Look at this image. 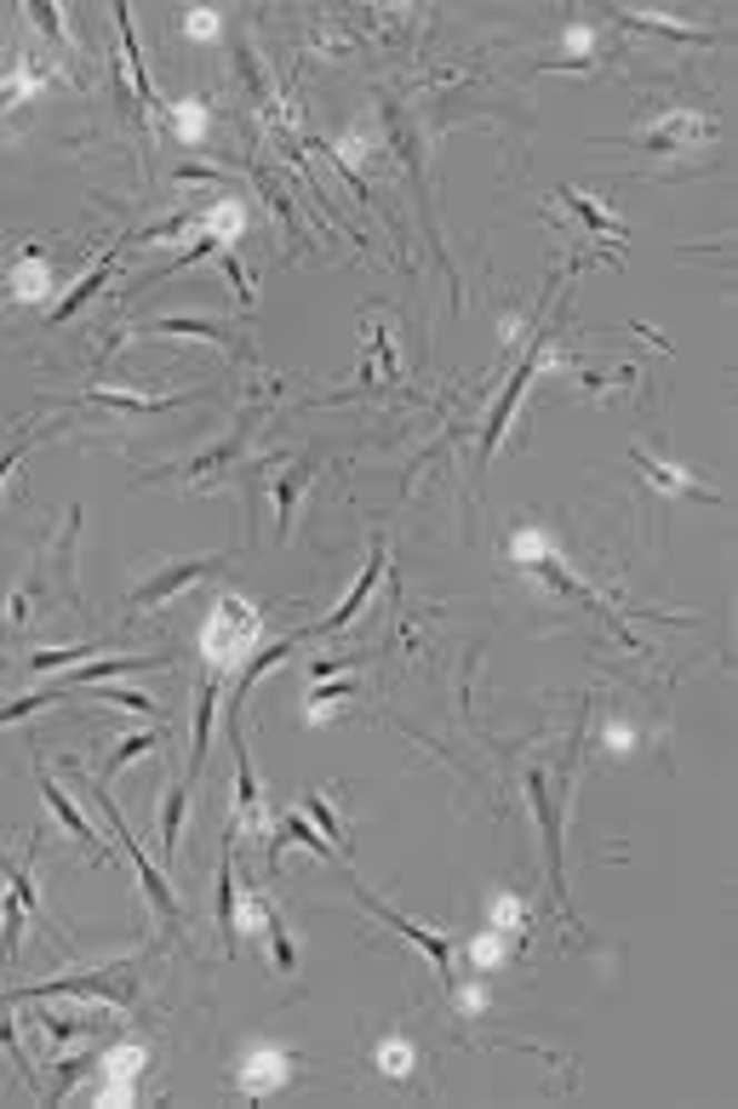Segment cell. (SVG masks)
Segmentation results:
<instances>
[{"label": "cell", "mask_w": 738, "mask_h": 1109, "mask_svg": "<svg viewBox=\"0 0 738 1109\" xmlns=\"http://www.w3.org/2000/svg\"><path fill=\"white\" fill-rule=\"evenodd\" d=\"M258 636H263V612H258L247 596H223V601L212 607L207 629H201L207 663H212V669H236V663H247V652L258 647Z\"/></svg>", "instance_id": "6da1fadb"}, {"label": "cell", "mask_w": 738, "mask_h": 1109, "mask_svg": "<svg viewBox=\"0 0 738 1109\" xmlns=\"http://www.w3.org/2000/svg\"><path fill=\"white\" fill-rule=\"evenodd\" d=\"M229 1076H236L241 1098H269V1092H281L292 1081V1052L276 1047V1041H247Z\"/></svg>", "instance_id": "7a4b0ae2"}, {"label": "cell", "mask_w": 738, "mask_h": 1109, "mask_svg": "<svg viewBox=\"0 0 738 1109\" xmlns=\"http://www.w3.org/2000/svg\"><path fill=\"white\" fill-rule=\"evenodd\" d=\"M630 458H636V469L647 474V481L658 487V492H670V498H698V503H721V492L716 487H705L692 469H681V463H670V458H658V452H647V447H630Z\"/></svg>", "instance_id": "3957f363"}, {"label": "cell", "mask_w": 738, "mask_h": 1109, "mask_svg": "<svg viewBox=\"0 0 738 1109\" xmlns=\"http://www.w3.org/2000/svg\"><path fill=\"white\" fill-rule=\"evenodd\" d=\"M710 138H716V121L705 109H670L641 132L647 149H692V143H710Z\"/></svg>", "instance_id": "277c9868"}, {"label": "cell", "mask_w": 738, "mask_h": 1109, "mask_svg": "<svg viewBox=\"0 0 738 1109\" xmlns=\"http://www.w3.org/2000/svg\"><path fill=\"white\" fill-rule=\"evenodd\" d=\"M98 1098L103 1103H132V1087H138V1076H143V1047H114V1052H103L98 1063Z\"/></svg>", "instance_id": "5b68a950"}, {"label": "cell", "mask_w": 738, "mask_h": 1109, "mask_svg": "<svg viewBox=\"0 0 738 1109\" xmlns=\"http://www.w3.org/2000/svg\"><path fill=\"white\" fill-rule=\"evenodd\" d=\"M361 903H367V909H372V916H378V921H390V927H396V932H401V938H412V943H418V949H423V956H430V961H436V972H441V983H452V943H447V938H441V932H423V927H412V921H407V916H396V909H390V903H378V898H372V892H361Z\"/></svg>", "instance_id": "8992f818"}, {"label": "cell", "mask_w": 738, "mask_h": 1109, "mask_svg": "<svg viewBox=\"0 0 738 1109\" xmlns=\"http://www.w3.org/2000/svg\"><path fill=\"white\" fill-rule=\"evenodd\" d=\"M196 234H207V241H218L229 252L247 234V207L236 201V194H218L207 212H196Z\"/></svg>", "instance_id": "52a82bcc"}, {"label": "cell", "mask_w": 738, "mask_h": 1109, "mask_svg": "<svg viewBox=\"0 0 738 1109\" xmlns=\"http://www.w3.org/2000/svg\"><path fill=\"white\" fill-rule=\"evenodd\" d=\"M212 567H218L212 554H207V561H183V567H167L161 578H149V583H138V589H132V607H161L167 596H178V589L201 583V578H207Z\"/></svg>", "instance_id": "ba28073f"}, {"label": "cell", "mask_w": 738, "mask_h": 1109, "mask_svg": "<svg viewBox=\"0 0 738 1109\" xmlns=\"http://www.w3.org/2000/svg\"><path fill=\"white\" fill-rule=\"evenodd\" d=\"M92 796H98V801H103V812H109V829H114V836H121V847H127V852H132V858H138V876H143V887H149V898H154V909H161V916H178V903H172V892H167V881H161V876H154V869H149V863H143V852H138V836H132V829H127V823H121V812H114V807H109V796H103V783H92Z\"/></svg>", "instance_id": "9c48e42d"}, {"label": "cell", "mask_w": 738, "mask_h": 1109, "mask_svg": "<svg viewBox=\"0 0 738 1109\" xmlns=\"http://www.w3.org/2000/svg\"><path fill=\"white\" fill-rule=\"evenodd\" d=\"M47 292H52V263H47V252L23 247L18 263H12V298H18V303H41Z\"/></svg>", "instance_id": "30bf717a"}, {"label": "cell", "mask_w": 738, "mask_h": 1109, "mask_svg": "<svg viewBox=\"0 0 738 1109\" xmlns=\"http://www.w3.org/2000/svg\"><path fill=\"white\" fill-rule=\"evenodd\" d=\"M378 572H383V549H372V561H367V572L356 578V589H349V601L327 618V623H316V629H327V636H332V629H343L349 618H356L361 607H367V596H372V583H378Z\"/></svg>", "instance_id": "8fae6325"}, {"label": "cell", "mask_w": 738, "mask_h": 1109, "mask_svg": "<svg viewBox=\"0 0 738 1109\" xmlns=\"http://www.w3.org/2000/svg\"><path fill=\"white\" fill-rule=\"evenodd\" d=\"M532 367H538V349L527 354V361L516 367V378H510V389H503V401L492 407V423H487V452L498 447V434H503V423H510V412H516V401H521V389H527V378H532Z\"/></svg>", "instance_id": "7c38bea8"}, {"label": "cell", "mask_w": 738, "mask_h": 1109, "mask_svg": "<svg viewBox=\"0 0 738 1109\" xmlns=\"http://www.w3.org/2000/svg\"><path fill=\"white\" fill-rule=\"evenodd\" d=\"M510 561H521V567L556 561V538L543 532V527H516V532H510Z\"/></svg>", "instance_id": "4fadbf2b"}, {"label": "cell", "mask_w": 738, "mask_h": 1109, "mask_svg": "<svg viewBox=\"0 0 738 1109\" xmlns=\"http://www.w3.org/2000/svg\"><path fill=\"white\" fill-rule=\"evenodd\" d=\"M372 1058H378V1076H390V1081H407L412 1069H418V1047L407 1036H383Z\"/></svg>", "instance_id": "5bb4252c"}, {"label": "cell", "mask_w": 738, "mask_h": 1109, "mask_svg": "<svg viewBox=\"0 0 738 1109\" xmlns=\"http://www.w3.org/2000/svg\"><path fill=\"white\" fill-rule=\"evenodd\" d=\"M29 92H47V69H34L29 58H12V74H7V81H0V109L23 103Z\"/></svg>", "instance_id": "9a60e30c"}, {"label": "cell", "mask_w": 738, "mask_h": 1109, "mask_svg": "<svg viewBox=\"0 0 738 1109\" xmlns=\"http://www.w3.org/2000/svg\"><path fill=\"white\" fill-rule=\"evenodd\" d=\"M212 716H218V681H207V687H201V698H196V749H189V778H196V772H201V761H207Z\"/></svg>", "instance_id": "2e32d148"}, {"label": "cell", "mask_w": 738, "mask_h": 1109, "mask_svg": "<svg viewBox=\"0 0 738 1109\" xmlns=\"http://www.w3.org/2000/svg\"><path fill=\"white\" fill-rule=\"evenodd\" d=\"M41 796L52 801V812H58V818H63V823L74 829V836H81V841H87V847H92V852L103 858V841H98V829H92V823H87L81 812H74V807H69V796H63V789H58V783H52L47 772H41Z\"/></svg>", "instance_id": "e0dca14e"}, {"label": "cell", "mask_w": 738, "mask_h": 1109, "mask_svg": "<svg viewBox=\"0 0 738 1109\" xmlns=\"http://www.w3.org/2000/svg\"><path fill=\"white\" fill-rule=\"evenodd\" d=\"M487 927L521 932V927H527V898H521V892H492V898H487Z\"/></svg>", "instance_id": "ac0fdd59"}, {"label": "cell", "mask_w": 738, "mask_h": 1109, "mask_svg": "<svg viewBox=\"0 0 738 1109\" xmlns=\"http://www.w3.org/2000/svg\"><path fill=\"white\" fill-rule=\"evenodd\" d=\"M503 956H510V932L487 927V932H476V938H470V967H476V972H492V967H503Z\"/></svg>", "instance_id": "d6986e66"}, {"label": "cell", "mask_w": 738, "mask_h": 1109, "mask_svg": "<svg viewBox=\"0 0 738 1109\" xmlns=\"http://www.w3.org/2000/svg\"><path fill=\"white\" fill-rule=\"evenodd\" d=\"M172 121H178V138H183V143H201V138H207V121H212V109H207V98H178Z\"/></svg>", "instance_id": "ffe728a7"}, {"label": "cell", "mask_w": 738, "mask_h": 1109, "mask_svg": "<svg viewBox=\"0 0 738 1109\" xmlns=\"http://www.w3.org/2000/svg\"><path fill=\"white\" fill-rule=\"evenodd\" d=\"M109 269H114V252H103V258L92 263V274H87V281L74 287V292H69V298H63L58 309H52V321H69V314H74V309H81V303H87V298H92V292L103 287V274H109Z\"/></svg>", "instance_id": "44dd1931"}, {"label": "cell", "mask_w": 738, "mask_h": 1109, "mask_svg": "<svg viewBox=\"0 0 738 1109\" xmlns=\"http://www.w3.org/2000/svg\"><path fill=\"white\" fill-rule=\"evenodd\" d=\"M143 332H178V338H207V343H229V327H218V321H183V314H178V321H149Z\"/></svg>", "instance_id": "7402d4cb"}, {"label": "cell", "mask_w": 738, "mask_h": 1109, "mask_svg": "<svg viewBox=\"0 0 738 1109\" xmlns=\"http://www.w3.org/2000/svg\"><path fill=\"white\" fill-rule=\"evenodd\" d=\"M236 903H241V887H236V869H229V858H223V887H218V921H223V938H229V949H236V938H241V927H236Z\"/></svg>", "instance_id": "603a6c76"}, {"label": "cell", "mask_w": 738, "mask_h": 1109, "mask_svg": "<svg viewBox=\"0 0 738 1109\" xmlns=\"http://www.w3.org/2000/svg\"><path fill=\"white\" fill-rule=\"evenodd\" d=\"M349 692H356L349 681H327V687H316V692H309V703H303V721H327L338 703H349Z\"/></svg>", "instance_id": "cb8c5ba5"}, {"label": "cell", "mask_w": 738, "mask_h": 1109, "mask_svg": "<svg viewBox=\"0 0 738 1109\" xmlns=\"http://www.w3.org/2000/svg\"><path fill=\"white\" fill-rule=\"evenodd\" d=\"M561 201H567V207H572V212H578V218H585V223H590V229H596V234H625V223H618V218H612V212H607V207H596V201H585V194H578V189H567V194H561Z\"/></svg>", "instance_id": "d4e9b609"}, {"label": "cell", "mask_w": 738, "mask_h": 1109, "mask_svg": "<svg viewBox=\"0 0 738 1109\" xmlns=\"http://www.w3.org/2000/svg\"><path fill=\"white\" fill-rule=\"evenodd\" d=\"M183 807H189V789H183V783H178V789H167V807H161V847H167V858H172V847H178Z\"/></svg>", "instance_id": "484cf974"}, {"label": "cell", "mask_w": 738, "mask_h": 1109, "mask_svg": "<svg viewBox=\"0 0 738 1109\" xmlns=\"http://www.w3.org/2000/svg\"><path fill=\"white\" fill-rule=\"evenodd\" d=\"M303 818H316V823L327 829V847H332V852H349V841H343V823H338V812H332L321 796H309V801H303Z\"/></svg>", "instance_id": "4316f807"}, {"label": "cell", "mask_w": 738, "mask_h": 1109, "mask_svg": "<svg viewBox=\"0 0 738 1109\" xmlns=\"http://www.w3.org/2000/svg\"><path fill=\"white\" fill-rule=\"evenodd\" d=\"M236 761H241V823H258V772L241 743H236Z\"/></svg>", "instance_id": "83f0119b"}, {"label": "cell", "mask_w": 738, "mask_h": 1109, "mask_svg": "<svg viewBox=\"0 0 738 1109\" xmlns=\"http://www.w3.org/2000/svg\"><path fill=\"white\" fill-rule=\"evenodd\" d=\"M29 18H34V29H41V34H52L58 47H69V29H63V12H58V7H47V0H29Z\"/></svg>", "instance_id": "f1b7e54d"}, {"label": "cell", "mask_w": 738, "mask_h": 1109, "mask_svg": "<svg viewBox=\"0 0 738 1109\" xmlns=\"http://www.w3.org/2000/svg\"><path fill=\"white\" fill-rule=\"evenodd\" d=\"M92 698H103V703H121V709H138V716H154V698H143V692H127V687H92Z\"/></svg>", "instance_id": "f546056e"}, {"label": "cell", "mask_w": 738, "mask_h": 1109, "mask_svg": "<svg viewBox=\"0 0 738 1109\" xmlns=\"http://www.w3.org/2000/svg\"><path fill=\"white\" fill-rule=\"evenodd\" d=\"M154 743H161V732H138V738H127L121 749H114V756H109V772H121L127 761H138V756H149V749Z\"/></svg>", "instance_id": "4dcf8cb0"}, {"label": "cell", "mask_w": 738, "mask_h": 1109, "mask_svg": "<svg viewBox=\"0 0 738 1109\" xmlns=\"http://www.w3.org/2000/svg\"><path fill=\"white\" fill-rule=\"evenodd\" d=\"M218 12L212 7H196V12H183V34H196V41H212V34H218Z\"/></svg>", "instance_id": "1f68e13d"}, {"label": "cell", "mask_w": 738, "mask_h": 1109, "mask_svg": "<svg viewBox=\"0 0 738 1109\" xmlns=\"http://www.w3.org/2000/svg\"><path fill=\"white\" fill-rule=\"evenodd\" d=\"M63 692H29V698H18V703H7V709H0V727H7V721H23L29 716V709H41V703H58Z\"/></svg>", "instance_id": "d6a6232c"}, {"label": "cell", "mask_w": 738, "mask_h": 1109, "mask_svg": "<svg viewBox=\"0 0 738 1109\" xmlns=\"http://www.w3.org/2000/svg\"><path fill=\"white\" fill-rule=\"evenodd\" d=\"M98 647H58V652H34V669H63V663H81L92 658Z\"/></svg>", "instance_id": "836d02e7"}, {"label": "cell", "mask_w": 738, "mask_h": 1109, "mask_svg": "<svg viewBox=\"0 0 738 1109\" xmlns=\"http://www.w3.org/2000/svg\"><path fill=\"white\" fill-rule=\"evenodd\" d=\"M0 1052H7V1058H12V1063H18V1076H23V1081H29V1058H23V1052H18V1036H12V1023H7V1018H0Z\"/></svg>", "instance_id": "e575fe53"}, {"label": "cell", "mask_w": 738, "mask_h": 1109, "mask_svg": "<svg viewBox=\"0 0 738 1109\" xmlns=\"http://www.w3.org/2000/svg\"><path fill=\"white\" fill-rule=\"evenodd\" d=\"M607 749H618V756H625V749H636V727H625V721H607Z\"/></svg>", "instance_id": "d590c367"}, {"label": "cell", "mask_w": 738, "mask_h": 1109, "mask_svg": "<svg viewBox=\"0 0 738 1109\" xmlns=\"http://www.w3.org/2000/svg\"><path fill=\"white\" fill-rule=\"evenodd\" d=\"M590 41H596L590 23H567V47H590Z\"/></svg>", "instance_id": "8d00e7d4"}]
</instances>
